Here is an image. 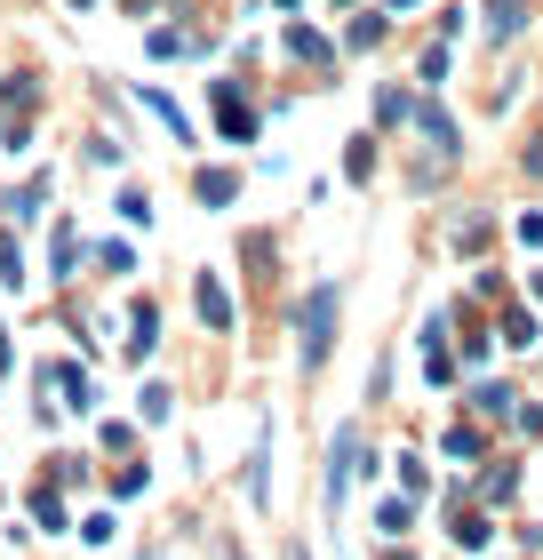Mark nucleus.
Here are the masks:
<instances>
[{
  "mask_svg": "<svg viewBox=\"0 0 543 560\" xmlns=\"http://www.w3.org/2000/svg\"><path fill=\"white\" fill-rule=\"evenodd\" d=\"M439 448H448V456H463V465H472V456H480V432H472V424H456V432H448V441H439Z\"/></svg>",
  "mask_w": 543,
  "mask_h": 560,
  "instance_id": "1a4fd4ad",
  "label": "nucleus"
},
{
  "mask_svg": "<svg viewBox=\"0 0 543 560\" xmlns=\"http://www.w3.org/2000/svg\"><path fill=\"white\" fill-rule=\"evenodd\" d=\"M383 9H400V16H408V9H424V0H383Z\"/></svg>",
  "mask_w": 543,
  "mask_h": 560,
  "instance_id": "f8f14e48",
  "label": "nucleus"
},
{
  "mask_svg": "<svg viewBox=\"0 0 543 560\" xmlns=\"http://www.w3.org/2000/svg\"><path fill=\"white\" fill-rule=\"evenodd\" d=\"M448 528H456V545H487V521H480V513H456Z\"/></svg>",
  "mask_w": 543,
  "mask_h": 560,
  "instance_id": "9d476101",
  "label": "nucleus"
},
{
  "mask_svg": "<svg viewBox=\"0 0 543 560\" xmlns=\"http://www.w3.org/2000/svg\"><path fill=\"white\" fill-rule=\"evenodd\" d=\"M376 113H383V129H408V120H416V96L408 89H376Z\"/></svg>",
  "mask_w": 543,
  "mask_h": 560,
  "instance_id": "20e7f679",
  "label": "nucleus"
},
{
  "mask_svg": "<svg viewBox=\"0 0 543 560\" xmlns=\"http://www.w3.org/2000/svg\"><path fill=\"white\" fill-rule=\"evenodd\" d=\"M535 296H543V272H535Z\"/></svg>",
  "mask_w": 543,
  "mask_h": 560,
  "instance_id": "ddd939ff",
  "label": "nucleus"
},
{
  "mask_svg": "<svg viewBox=\"0 0 543 560\" xmlns=\"http://www.w3.org/2000/svg\"><path fill=\"white\" fill-rule=\"evenodd\" d=\"M200 200H209V209H232V200H240V176H232V168H209V176H200Z\"/></svg>",
  "mask_w": 543,
  "mask_h": 560,
  "instance_id": "39448f33",
  "label": "nucleus"
},
{
  "mask_svg": "<svg viewBox=\"0 0 543 560\" xmlns=\"http://www.w3.org/2000/svg\"><path fill=\"white\" fill-rule=\"evenodd\" d=\"M520 24H528V9H520V0H496V9H487V33H496V40H511Z\"/></svg>",
  "mask_w": 543,
  "mask_h": 560,
  "instance_id": "0eeeda50",
  "label": "nucleus"
},
{
  "mask_svg": "<svg viewBox=\"0 0 543 560\" xmlns=\"http://www.w3.org/2000/svg\"><path fill=\"white\" fill-rule=\"evenodd\" d=\"M328 337H335V289H312L304 296V369L328 361Z\"/></svg>",
  "mask_w": 543,
  "mask_h": 560,
  "instance_id": "f257e3e1",
  "label": "nucleus"
},
{
  "mask_svg": "<svg viewBox=\"0 0 543 560\" xmlns=\"http://www.w3.org/2000/svg\"><path fill=\"white\" fill-rule=\"evenodd\" d=\"M152 345H161V313L137 304V320H128V352H152Z\"/></svg>",
  "mask_w": 543,
  "mask_h": 560,
  "instance_id": "423d86ee",
  "label": "nucleus"
},
{
  "mask_svg": "<svg viewBox=\"0 0 543 560\" xmlns=\"http://www.w3.org/2000/svg\"><path fill=\"white\" fill-rule=\"evenodd\" d=\"M528 168H535V176H543V137H535V144H528Z\"/></svg>",
  "mask_w": 543,
  "mask_h": 560,
  "instance_id": "9b49d317",
  "label": "nucleus"
},
{
  "mask_svg": "<svg viewBox=\"0 0 543 560\" xmlns=\"http://www.w3.org/2000/svg\"><path fill=\"white\" fill-rule=\"evenodd\" d=\"M216 129H224L232 144H248V137H256V113H248V96L232 89V81H216Z\"/></svg>",
  "mask_w": 543,
  "mask_h": 560,
  "instance_id": "f03ea898",
  "label": "nucleus"
},
{
  "mask_svg": "<svg viewBox=\"0 0 543 560\" xmlns=\"http://www.w3.org/2000/svg\"><path fill=\"white\" fill-rule=\"evenodd\" d=\"M192 304H200V328H232V289H224L216 272L192 280Z\"/></svg>",
  "mask_w": 543,
  "mask_h": 560,
  "instance_id": "7ed1b4c3",
  "label": "nucleus"
},
{
  "mask_svg": "<svg viewBox=\"0 0 543 560\" xmlns=\"http://www.w3.org/2000/svg\"><path fill=\"white\" fill-rule=\"evenodd\" d=\"M408 521H416V504H400V497H392V504H383V513H376V528H383V537H400Z\"/></svg>",
  "mask_w": 543,
  "mask_h": 560,
  "instance_id": "6e6552de",
  "label": "nucleus"
}]
</instances>
